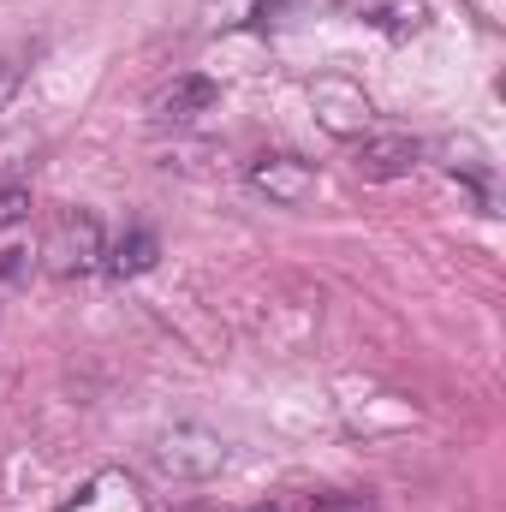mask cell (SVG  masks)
I'll list each match as a JSON object with an SVG mask.
<instances>
[{"instance_id":"cell-6","label":"cell","mask_w":506,"mask_h":512,"mask_svg":"<svg viewBox=\"0 0 506 512\" xmlns=\"http://www.w3.org/2000/svg\"><path fill=\"white\" fill-rule=\"evenodd\" d=\"M215 108H221V84L203 78V72H185V78H173V84L155 96V120H161V126H191V120H203V114H215Z\"/></svg>"},{"instance_id":"cell-9","label":"cell","mask_w":506,"mask_h":512,"mask_svg":"<svg viewBox=\"0 0 506 512\" xmlns=\"http://www.w3.org/2000/svg\"><path fill=\"white\" fill-rule=\"evenodd\" d=\"M334 12H346V18H358V24H376L387 36L423 30V6H405V0H334Z\"/></svg>"},{"instance_id":"cell-3","label":"cell","mask_w":506,"mask_h":512,"mask_svg":"<svg viewBox=\"0 0 506 512\" xmlns=\"http://www.w3.org/2000/svg\"><path fill=\"white\" fill-rule=\"evenodd\" d=\"M310 108H316V120L328 137H340V143H358L370 120H376V102L364 96V84H352V78H316L310 84Z\"/></svg>"},{"instance_id":"cell-8","label":"cell","mask_w":506,"mask_h":512,"mask_svg":"<svg viewBox=\"0 0 506 512\" xmlns=\"http://www.w3.org/2000/svg\"><path fill=\"white\" fill-rule=\"evenodd\" d=\"M60 512H149V507H143V495H137V483L126 471H96L78 489V501H66Z\"/></svg>"},{"instance_id":"cell-2","label":"cell","mask_w":506,"mask_h":512,"mask_svg":"<svg viewBox=\"0 0 506 512\" xmlns=\"http://www.w3.org/2000/svg\"><path fill=\"white\" fill-rule=\"evenodd\" d=\"M155 465L167 471V477H185V483H197V477H215L221 465H227V441L221 435H209V429H197V423H179V429H167L155 447Z\"/></svg>"},{"instance_id":"cell-1","label":"cell","mask_w":506,"mask_h":512,"mask_svg":"<svg viewBox=\"0 0 506 512\" xmlns=\"http://www.w3.org/2000/svg\"><path fill=\"white\" fill-rule=\"evenodd\" d=\"M102 256H108L102 221H96L90 209H60L54 227H48V239H42V251H36V262H42L54 280H84V274L102 268Z\"/></svg>"},{"instance_id":"cell-15","label":"cell","mask_w":506,"mask_h":512,"mask_svg":"<svg viewBox=\"0 0 506 512\" xmlns=\"http://www.w3.org/2000/svg\"><path fill=\"white\" fill-rule=\"evenodd\" d=\"M30 268H36L30 251H0V292H18L30 280Z\"/></svg>"},{"instance_id":"cell-12","label":"cell","mask_w":506,"mask_h":512,"mask_svg":"<svg viewBox=\"0 0 506 512\" xmlns=\"http://www.w3.org/2000/svg\"><path fill=\"white\" fill-rule=\"evenodd\" d=\"M30 54H36V48H0V108L18 96V84H24V72H30Z\"/></svg>"},{"instance_id":"cell-5","label":"cell","mask_w":506,"mask_h":512,"mask_svg":"<svg viewBox=\"0 0 506 512\" xmlns=\"http://www.w3.org/2000/svg\"><path fill=\"white\" fill-rule=\"evenodd\" d=\"M245 179H251L256 197H268L280 209H298L316 191V161H304V155H256Z\"/></svg>"},{"instance_id":"cell-14","label":"cell","mask_w":506,"mask_h":512,"mask_svg":"<svg viewBox=\"0 0 506 512\" xmlns=\"http://www.w3.org/2000/svg\"><path fill=\"white\" fill-rule=\"evenodd\" d=\"M298 512H381L370 495H346V489H334V495H310Z\"/></svg>"},{"instance_id":"cell-7","label":"cell","mask_w":506,"mask_h":512,"mask_svg":"<svg viewBox=\"0 0 506 512\" xmlns=\"http://www.w3.org/2000/svg\"><path fill=\"white\" fill-rule=\"evenodd\" d=\"M435 155H441V167H447L453 179H465V185H471L477 209L489 215V209H495V161H489V149H483L477 137H447Z\"/></svg>"},{"instance_id":"cell-4","label":"cell","mask_w":506,"mask_h":512,"mask_svg":"<svg viewBox=\"0 0 506 512\" xmlns=\"http://www.w3.org/2000/svg\"><path fill=\"white\" fill-rule=\"evenodd\" d=\"M423 137H411V131H364L358 137V149H352V167H358V179H370V185H393V179H411L417 167H423Z\"/></svg>"},{"instance_id":"cell-13","label":"cell","mask_w":506,"mask_h":512,"mask_svg":"<svg viewBox=\"0 0 506 512\" xmlns=\"http://www.w3.org/2000/svg\"><path fill=\"white\" fill-rule=\"evenodd\" d=\"M18 221H30V185H24V179L0 185V233L18 227Z\"/></svg>"},{"instance_id":"cell-10","label":"cell","mask_w":506,"mask_h":512,"mask_svg":"<svg viewBox=\"0 0 506 512\" xmlns=\"http://www.w3.org/2000/svg\"><path fill=\"white\" fill-rule=\"evenodd\" d=\"M155 256H161V239H155L149 227H131V233H120V239L108 245L102 268H108L114 280H137V274H149V268H155Z\"/></svg>"},{"instance_id":"cell-11","label":"cell","mask_w":506,"mask_h":512,"mask_svg":"<svg viewBox=\"0 0 506 512\" xmlns=\"http://www.w3.org/2000/svg\"><path fill=\"white\" fill-rule=\"evenodd\" d=\"M286 0H209L203 6V24L209 30H268L280 18Z\"/></svg>"}]
</instances>
